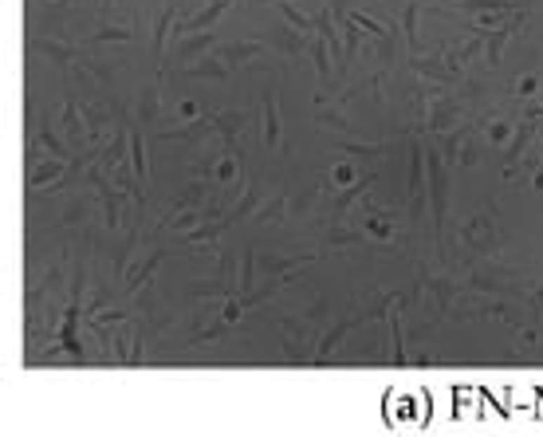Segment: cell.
Returning <instances> with one entry per match:
<instances>
[{"label": "cell", "mask_w": 543, "mask_h": 437, "mask_svg": "<svg viewBox=\"0 0 543 437\" xmlns=\"http://www.w3.org/2000/svg\"><path fill=\"white\" fill-rule=\"evenodd\" d=\"M252 4H280V0H252Z\"/></svg>", "instance_id": "cell-48"}, {"label": "cell", "mask_w": 543, "mask_h": 437, "mask_svg": "<svg viewBox=\"0 0 543 437\" xmlns=\"http://www.w3.org/2000/svg\"><path fill=\"white\" fill-rule=\"evenodd\" d=\"M264 48H268V44H260V40H228V44H217V60L225 63V67L237 71L240 63L264 56Z\"/></svg>", "instance_id": "cell-9"}, {"label": "cell", "mask_w": 543, "mask_h": 437, "mask_svg": "<svg viewBox=\"0 0 543 437\" xmlns=\"http://www.w3.org/2000/svg\"><path fill=\"white\" fill-rule=\"evenodd\" d=\"M162 256H166L162 249H150L146 256H142V264H138V268H130V272H126V280H122V292H126V296H138V292L150 284L154 268L162 264Z\"/></svg>", "instance_id": "cell-12"}, {"label": "cell", "mask_w": 543, "mask_h": 437, "mask_svg": "<svg viewBox=\"0 0 543 437\" xmlns=\"http://www.w3.org/2000/svg\"><path fill=\"white\" fill-rule=\"evenodd\" d=\"M480 56H484V32H469V40H461L457 48H445V63H449L457 75L473 60H480Z\"/></svg>", "instance_id": "cell-10"}, {"label": "cell", "mask_w": 543, "mask_h": 437, "mask_svg": "<svg viewBox=\"0 0 543 437\" xmlns=\"http://www.w3.org/2000/svg\"><path fill=\"white\" fill-rule=\"evenodd\" d=\"M327 4H331V12H335V20H346V16H351V4H355V0H327Z\"/></svg>", "instance_id": "cell-44"}, {"label": "cell", "mask_w": 543, "mask_h": 437, "mask_svg": "<svg viewBox=\"0 0 543 437\" xmlns=\"http://www.w3.org/2000/svg\"><path fill=\"white\" fill-rule=\"evenodd\" d=\"M358 323H362V319H358V308H355V311H346V315H339L335 323H331V327L323 331V339L315 343V355H311V363H315V367H319V363H327V358H331V351H335L339 343L346 339V331L358 327Z\"/></svg>", "instance_id": "cell-6"}, {"label": "cell", "mask_w": 543, "mask_h": 437, "mask_svg": "<svg viewBox=\"0 0 543 437\" xmlns=\"http://www.w3.org/2000/svg\"><path fill=\"white\" fill-rule=\"evenodd\" d=\"M130 169H134L138 185L146 189V181H150V166H146V130H138V126H130Z\"/></svg>", "instance_id": "cell-16"}, {"label": "cell", "mask_w": 543, "mask_h": 437, "mask_svg": "<svg viewBox=\"0 0 543 437\" xmlns=\"http://www.w3.org/2000/svg\"><path fill=\"white\" fill-rule=\"evenodd\" d=\"M32 48L44 51V56H51V60L60 63V67H67V63L79 60V48H71V44H60V40H51V36H32Z\"/></svg>", "instance_id": "cell-17"}, {"label": "cell", "mask_w": 543, "mask_h": 437, "mask_svg": "<svg viewBox=\"0 0 543 437\" xmlns=\"http://www.w3.org/2000/svg\"><path fill=\"white\" fill-rule=\"evenodd\" d=\"M425 178H429V197H433V237L437 256H445V221H449V162L437 146H425Z\"/></svg>", "instance_id": "cell-1"}, {"label": "cell", "mask_w": 543, "mask_h": 437, "mask_svg": "<svg viewBox=\"0 0 543 437\" xmlns=\"http://www.w3.org/2000/svg\"><path fill=\"white\" fill-rule=\"evenodd\" d=\"M126 40H134V32L119 28V24H103L95 36H87V44H126Z\"/></svg>", "instance_id": "cell-35"}, {"label": "cell", "mask_w": 543, "mask_h": 437, "mask_svg": "<svg viewBox=\"0 0 543 437\" xmlns=\"http://www.w3.org/2000/svg\"><path fill=\"white\" fill-rule=\"evenodd\" d=\"M457 166H461V169L476 166V138H473V130H469V126H461V146H457Z\"/></svg>", "instance_id": "cell-36"}, {"label": "cell", "mask_w": 543, "mask_h": 437, "mask_svg": "<svg viewBox=\"0 0 543 437\" xmlns=\"http://www.w3.org/2000/svg\"><path fill=\"white\" fill-rule=\"evenodd\" d=\"M307 51H311V63H315L319 83H331V63H327V40H323V36H311Z\"/></svg>", "instance_id": "cell-32"}, {"label": "cell", "mask_w": 543, "mask_h": 437, "mask_svg": "<svg viewBox=\"0 0 543 437\" xmlns=\"http://www.w3.org/2000/svg\"><path fill=\"white\" fill-rule=\"evenodd\" d=\"M99 4H103V8L110 12V8H122V4H126V0H99Z\"/></svg>", "instance_id": "cell-46"}, {"label": "cell", "mask_w": 543, "mask_h": 437, "mask_svg": "<svg viewBox=\"0 0 543 437\" xmlns=\"http://www.w3.org/2000/svg\"><path fill=\"white\" fill-rule=\"evenodd\" d=\"M461 244L473 256H484V260H492L496 252H500V229H496V209H480L469 225L461 229Z\"/></svg>", "instance_id": "cell-2"}, {"label": "cell", "mask_w": 543, "mask_h": 437, "mask_svg": "<svg viewBox=\"0 0 543 437\" xmlns=\"http://www.w3.org/2000/svg\"><path fill=\"white\" fill-rule=\"evenodd\" d=\"M55 4H63V0H55Z\"/></svg>", "instance_id": "cell-49"}, {"label": "cell", "mask_w": 543, "mask_h": 437, "mask_svg": "<svg viewBox=\"0 0 543 437\" xmlns=\"http://www.w3.org/2000/svg\"><path fill=\"white\" fill-rule=\"evenodd\" d=\"M174 16H178V4L169 0V4H162V12L154 16V32H150V48H154V60H162V51H166V36H169V24H174Z\"/></svg>", "instance_id": "cell-18"}, {"label": "cell", "mask_w": 543, "mask_h": 437, "mask_svg": "<svg viewBox=\"0 0 543 437\" xmlns=\"http://www.w3.org/2000/svg\"><path fill=\"white\" fill-rule=\"evenodd\" d=\"M414 71H417V79L425 83H441V87H453L461 75H457L449 63H445V48L433 51V56H414Z\"/></svg>", "instance_id": "cell-7"}, {"label": "cell", "mask_w": 543, "mask_h": 437, "mask_svg": "<svg viewBox=\"0 0 543 437\" xmlns=\"http://www.w3.org/2000/svg\"><path fill=\"white\" fill-rule=\"evenodd\" d=\"M484 134H488V142H508L516 134V122L512 119H496V122H488Z\"/></svg>", "instance_id": "cell-39"}, {"label": "cell", "mask_w": 543, "mask_h": 437, "mask_svg": "<svg viewBox=\"0 0 543 437\" xmlns=\"http://www.w3.org/2000/svg\"><path fill=\"white\" fill-rule=\"evenodd\" d=\"M331 181H335L339 189H343V185H351V181H358V178H355V166H346V162H339V166L331 169Z\"/></svg>", "instance_id": "cell-42"}, {"label": "cell", "mask_w": 543, "mask_h": 437, "mask_svg": "<svg viewBox=\"0 0 543 437\" xmlns=\"http://www.w3.org/2000/svg\"><path fill=\"white\" fill-rule=\"evenodd\" d=\"M178 110H181V115H185V119H201L197 103H189V99H181V103H178Z\"/></svg>", "instance_id": "cell-45"}, {"label": "cell", "mask_w": 543, "mask_h": 437, "mask_svg": "<svg viewBox=\"0 0 543 437\" xmlns=\"http://www.w3.org/2000/svg\"><path fill=\"white\" fill-rule=\"evenodd\" d=\"M233 8V0H209L201 12H193V16H185V20H178L174 28H178V36H189V32H201V28H209V24H217L225 12Z\"/></svg>", "instance_id": "cell-11"}, {"label": "cell", "mask_w": 543, "mask_h": 437, "mask_svg": "<svg viewBox=\"0 0 543 437\" xmlns=\"http://www.w3.org/2000/svg\"><path fill=\"white\" fill-rule=\"evenodd\" d=\"M315 36H323L327 48L335 51V63H339V67H346V44H343V36H339V28H335V12H331V8H323L315 16Z\"/></svg>", "instance_id": "cell-13"}, {"label": "cell", "mask_w": 543, "mask_h": 437, "mask_svg": "<svg viewBox=\"0 0 543 437\" xmlns=\"http://www.w3.org/2000/svg\"><path fill=\"white\" fill-rule=\"evenodd\" d=\"M209 48H217V36H181V44H178V60L189 67V63H197Z\"/></svg>", "instance_id": "cell-22"}, {"label": "cell", "mask_w": 543, "mask_h": 437, "mask_svg": "<svg viewBox=\"0 0 543 437\" xmlns=\"http://www.w3.org/2000/svg\"><path fill=\"white\" fill-rule=\"evenodd\" d=\"M425 4H417V0H410L402 8V40L410 51H417V12H421Z\"/></svg>", "instance_id": "cell-30"}, {"label": "cell", "mask_w": 543, "mask_h": 437, "mask_svg": "<svg viewBox=\"0 0 543 437\" xmlns=\"http://www.w3.org/2000/svg\"><path fill=\"white\" fill-rule=\"evenodd\" d=\"M256 209H260V193H256V185L248 181L244 193H237V205L228 209V213H221V221H225V229H233V225H240L244 217H252Z\"/></svg>", "instance_id": "cell-15"}, {"label": "cell", "mask_w": 543, "mask_h": 437, "mask_svg": "<svg viewBox=\"0 0 543 437\" xmlns=\"http://www.w3.org/2000/svg\"><path fill=\"white\" fill-rule=\"evenodd\" d=\"M158 122V83H150L138 99V126H154Z\"/></svg>", "instance_id": "cell-31"}, {"label": "cell", "mask_w": 543, "mask_h": 437, "mask_svg": "<svg viewBox=\"0 0 543 437\" xmlns=\"http://www.w3.org/2000/svg\"><path fill=\"white\" fill-rule=\"evenodd\" d=\"M520 20H523V12H516L508 24H500V28H492V32H484V63L488 67H500V56H504V44L516 36V28H520Z\"/></svg>", "instance_id": "cell-8"}, {"label": "cell", "mask_w": 543, "mask_h": 437, "mask_svg": "<svg viewBox=\"0 0 543 437\" xmlns=\"http://www.w3.org/2000/svg\"><path fill=\"white\" fill-rule=\"evenodd\" d=\"M539 119H543V110H539V103H535V107L528 110V119H523L520 126H516V134H512L508 142H504L500 162H504L508 169H512V166H520V162H523L528 146H532V142H535V134H539Z\"/></svg>", "instance_id": "cell-4"}, {"label": "cell", "mask_w": 543, "mask_h": 437, "mask_svg": "<svg viewBox=\"0 0 543 437\" xmlns=\"http://www.w3.org/2000/svg\"><path fill=\"white\" fill-rule=\"evenodd\" d=\"M473 311L476 315H492V319H500V323H520V311L512 308V304H500V299H476L473 304Z\"/></svg>", "instance_id": "cell-26"}, {"label": "cell", "mask_w": 543, "mask_h": 437, "mask_svg": "<svg viewBox=\"0 0 543 437\" xmlns=\"http://www.w3.org/2000/svg\"><path fill=\"white\" fill-rule=\"evenodd\" d=\"M532 181H535V189L543 193V169H535V178H532Z\"/></svg>", "instance_id": "cell-47"}, {"label": "cell", "mask_w": 543, "mask_h": 437, "mask_svg": "<svg viewBox=\"0 0 543 437\" xmlns=\"http://www.w3.org/2000/svg\"><path fill=\"white\" fill-rule=\"evenodd\" d=\"M63 174H67V162H63V158H51V162H44V166H32L28 178H24V185H28V189H40V185L60 181Z\"/></svg>", "instance_id": "cell-20"}, {"label": "cell", "mask_w": 543, "mask_h": 437, "mask_svg": "<svg viewBox=\"0 0 543 437\" xmlns=\"http://www.w3.org/2000/svg\"><path fill=\"white\" fill-rule=\"evenodd\" d=\"M464 292H484V296H523L520 276L508 272V268H500L496 260H488V264H480V268L469 272Z\"/></svg>", "instance_id": "cell-3"}, {"label": "cell", "mask_w": 543, "mask_h": 437, "mask_svg": "<svg viewBox=\"0 0 543 437\" xmlns=\"http://www.w3.org/2000/svg\"><path fill=\"white\" fill-rule=\"evenodd\" d=\"M421 174H425V150H421V142H417V138H410V178H405V201H410V217H414V225L421 221V209H425Z\"/></svg>", "instance_id": "cell-5"}, {"label": "cell", "mask_w": 543, "mask_h": 437, "mask_svg": "<svg viewBox=\"0 0 543 437\" xmlns=\"http://www.w3.org/2000/svg\"><path fill=\"white\" fill-rule=\"evenodd\" d=\"M178 75H201V79H217V83H228V75H233V67H225V63L213 56V60H197L189 63V67H178Z\"/></svg>", "instance_id": "cell-23"}, {"label": "cell", "mask_w": 543, "mask_h": 437, "mask_svg": "<svg viewBox=\"0 0 543 437\" xmlns=\"http://www.w3.org/2000/svg\"><path fill=\"white\" fill-rule=\"evenodd\" d=\"M539 79H535V75H528V79H520L516 83V99H539Z\"/></svg>", "instance_id": "cell-41"}, {"label": "cell", "mask_w": 543, "mask_h": 437, "mask_svg": "<svg viewBox=\"0 0 543 437\" xmlns=\"http://www.w3.org/2000/svg\"><path fill=\"white\" fill-rule=\"evenodd\" d=\"M256 264H260L256 249H244V256H240V280H237V284H240V296L256 288Z\"/></svg>", "instance_id": "cell-33"}, {"label": "cell", "mask_w": 543, "mask_h": 437, "mask_svg": "<svg viewBox=\"0 0 543 437\" xmlns=\"http://www.w3.org/2000/svg\"><path fill=\"white\" fill-rule=\"evenodd\" d=\"M244 110H221V115H213V126H217V134L225 142H237L240 130H244Z\"/></svg>", "instance_id": "cell-25"}, {"label": "cell", "mask_w": 543, "mask_h": 437, "mask_svg": "<svg viewBox=\"0 0 543 437\" xmlns=\"http://www.w3.org/2000/svg\"><path fill=\"white\" fill-rule=\"evenodd\" d=\"M240 311H244V304H240V292H237V296H228V299H225V308H221V319H225L228 327H233V323L240 319Z\"/></svg>", "instance_id": "cell-40"}, {"label": "cell", "mask_w": 543, "mask_h": 437, "mask_svg": "<svg viewBox=\"0 0 543 437\" xmlns=\"http://www.w3.org/2000/svg\"><path fill=\"white\" fill-rule=\"evenodd\" d=\"M335 142L351 154V158H366V162L390 154V146H394V142H351V138H335Z\"/></svg>", "instance_id": "cell-27"}, {"label": "cell", "mask_w": 543, "mask_h": 437, "mask_svg": "<svg viewBox=\"0 0 543 437\" xmlns=\"http://www.w3.org/2000/svg\"><path fill=\"white\" fill-rule=\"evenodd\" d=\"M36 138H40V146H44V150H48L51 158H63V162H71L67 146H63V142H60V138H55V130L40 126V130H36Z\"/></svg>", "instance_id": "cell-37"}, {"label": "cell", "mask_w": 543, "mask_h": 437, "mask_svg": "<svg viewBox=\"0 0 543 437\" xmlns=\"http://www.w3.org/2000/svg\"><path fill=\"white\" fill-rule=\"evenodd\" d=\"M276 8H280V16H284V20L292 24L296 32H303V36H315V16H303V12L292 4V0H280Z\"/></svg>", "instance_id": "cell-28"}, {"label": "cell", "mask_w": 543, "mask_h": 437, "mask_svg": "<svg viewBox=\"0 0 543 437\" xmlns=\"http://www.w3.org/2000/svg\"><path fill=\"white\" fill-rule=\"evenodd\" d=\"M358 225H362V233L378 244V252H386L390 244H394V225H390L386 217H378V213H366V217L358 221Z\"/></svg>", "instance_id": "cell-19"}, {"label": "cell", "mask_w": 543, "mask_h": 437, "mask_svg": "<svg viewBox=\"0 0 543 437\" xmlns=\"http://www.w3.org/2000/svg\"><path fill=\"white\" fill-rule=\"evenodd\" d=\"M323 244H327V249H346V244H358V249H374L378 252V244L366 237L362 229H331Z\"/></svg>", "instance_id": "cell-24"}, {"label": "cell", "mask_w": 543, "mask_h": 437, "mask_svg": "<svg viewBox=\"0 0 543 437\" xmlns=\"http://www.w3.org/2000/svg\"><path fill=\"white\" fill-rule=\"evenodd\" d=\"M284 217H287V193L276 189V193L256 209V221H276V225H284Z\"/></svg>", "instance_id": "cell-29"}, {"label": "cell", "mask_w": 543, "mask_h": 437, "mask_svg": "<svg viewBox=\"0 0 543 437\" xmlns=\"http://www.w3.org/2000/svg\"><path fill=\"white\" fill-rule=\"evenodd\" d=\"M370 185H374V174H362L358 181H351V185L335 189V193H331V209H335V217H343V213L355 205V201H362V193H366Z\"/></svg>", "instance_id": "cell-14"}, {"label": "cell", "mask_w": 543, "mask_h": 437, "mask_svg": "<svg viewBox=\"0 0 543 437\" xmlns=\"http://www.w3.org/2000/svg\"><path fill=\"white\" fill-rule=\"evenodd\" d=\"M264 146H280V110H276V87H264Z\"/></svg>", "instance_id": "cell-21"}, {"label": "cell", "mask_w": 543, "mask_h": 437, "mask_svg": "<svg viewBox=\"0 0 543 437\" xmlns=\"http://www.w3.org/2000/svg\"><path fill=\"white\" fill-rule=\"evenodd\" d=\"M351 24H358V28H362V32H370V36H374L378 44H394V40H390L394 32L386 28V24H378L374 16H366V12H351Z\"/></svg>", "instance_id": "cell-34"}, {"label": "cell", "mask_w": 543, "mask_h": 437, "mask_svg": "<svg viewBox=\"0 0 543 437\" xmlns=\"http://www.w3.org/2000/svg\"><path fill=\"white\" fill-rule=\"evenodd\" d=\"M315 122L319 126H331V130H351L346 115H339V110H331V107H315Z\"/></svg>", "instance_id": "cell-38"}, {"label": "cell", "mask_w": 543, "mask_h": 437, "mask_svg": "<svg viewBox=\"0 0 543 437\" xmlns=\"http://www.w3.org/2000/svg\"><path fill=\"white\" fill-rule=\"evenodd\" d=\"M539 315H543V284L528 296V319H539Z\"/></svg>", "instance_id": "cell-43"}]
</instances>
